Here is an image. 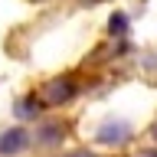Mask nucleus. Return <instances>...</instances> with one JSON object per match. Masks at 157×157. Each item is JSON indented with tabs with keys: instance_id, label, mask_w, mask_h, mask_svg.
<instances>
[{
	"instance_id": "1",
	"label": "nucleus",
	"mask_w": 157,
	"mask_h": 157,
	"mask_svg": "<svg viewBox=\"0 0 157 157\" xmlns=\"http://www.w3.org/2000/svg\"><path fill=\"white\" fill-rule=\"evenodd\" d=\"M29 131L26 128H10V131H3L0 134V157H17V154H23L29 147Z\"/></svg>"
},
{
	"instance_id": "2",
	"label": "nucleus",
	"mask_w": 157,
	"mask_h": 157,
	"mask_svg": "<svg viewBox=\"0 0 157 157\" xmlns=\"http://www.w3.org/2000/svg\"><path fill=\"white\" fill-rule=\"evenodd\" d=\"M72 95H75V85H72L69 78H52V82H46V85H43V101H46V105H52V108L66 105Z\"/></svg>"
},
{
	"instance_id": "3",
	"label": "nucleus",
	"mask_w": 157,
	"mask_h": 157,
	"mask_svg": "<svg viewBox=\"0 0 157 157\" xmlns=\"http://www.w3.org/2000/svg\"><path fill=\"white\" fill-rule=\"evenodd\" d=\"M62 141V128L59 124H43L36 131V144L39 147H52V144H59Z\"/></svg>"
},
{
	"instance_id": "4",
	"label": "nucleus",
	"mask_w": 157,
	"mask_h": 157,
	"mask_svg": "<svg viewBox=\"0 0 157 157\" xmlns=\"http://www.w3.org/2000/svg\"><path fill=\"white\" fill-rule=\"evenodd\" d=\"M62 157H98V154L88 151V147H78V151H69V154H62Z\"/></svg>"
},
{
	"instance_id": "5",
	"label": "nucleus",
	"mask_w": 157,
	"mask_h": 157,
	"mask_svg": "<svg viewBox=\"0 0 157 157\" xmlns=\"http://www.w3.org/2000/svg\"><path fill=\"white\" fill-rule=\"evenodd\" d=\"M137 157H157V147H144V151H137Z\"/></svg>"
},
{
	"instance_id": "6",
	"label": "nucleus",
	"mask_w": 157,
	"mask_h": 157,
	"mask_svg": "<svg viewBox=\"0 0 157 157\" xmlns=\"http://www.w3.org/2000/svg\"><path fill=\"white\" fill-rule=\"evenodd\" d=\"M151 137H154V141H157V121H154V124H151Z\"/></svg>"
}]
</instances>
